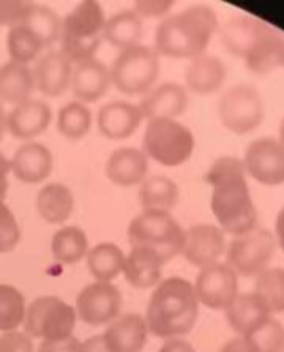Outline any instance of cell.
Masks as SVG:
<instances>
[{
  "label": "cell",
  "instance_id": "6da1fadb",
  "mask_svg": "<svg viewBox=\"0 0 284 352\" xmlns=\"http://www.w3.org/2000/svg\"><path fill=\"white\" fill-rule=\"evenodd\" d=\"M212 186L210 207L223 232L237 237L257 226V212L251 197L242 160L221 157L207 170Z\"/></svg>",
  "mask_w": 284,
  "mask_h": 352
},
{
  "label": "cell",
  "instance_id": "7a4b0ae2",
  "mask_svg": "<svg viewBox=\"0 0 284 352\" xmlns=\"http://www.w3.org/2000/svg\"><path fill=\"white\" fill-rule=\"evenodd\" d=\"M221 41L232 56L243 58L246 68L267 76L284 62V36L265 21L235 16L221 28Z\"/></svg>",
  "mask_w": 284,
  "mask_h": 352
},
{
  "label": "cell",
  "instance_id": "3957f363",
  "mask_svg": "<svg viewBox=\"0 0 284 352\" xmlns=\"http://www.w3.org/2000/svg\"><path fill=\"white\" fill-rule=\"evenodd\" d=\"M199 302L195 286L182 276H169L153 291L147 305L149 332L160 338H179L190 333L197 321Z\"/></svg>",
  "mask_w": 284,
  "mask_h": 352
},
{
  "label": "cell",
  "instance_id": "277c9868",
  "mask_svg": "<svg viewBox=\"0 0 284 352\" xmlns=\"http://www.w3.org/2000/svg\"><path fill=\"white\" fill-rule=\"evenodd\" d=\"M218 29L215 12L197 5L171 16L155 32V52L175 58H195L206 52Z\"/></svg>",
  "mask_w": 284,
  "mask_h": 352
},
{
  "label": "cell",
  "instance_id": "5b68a950",
  "mask_svg": "<svg viewBox=\"0 0 284 352\" xmlns=\"http://www.w3.org/2000/svg\"><path fill=\"white\" fill-rule=\"evenodd\" d=\"M106 18L103 8L95 0L81 2L62 23V54L69 62L81 63L94 58L103 40Z\"/></svg>",
  "mask_w": 284,
  "mask_h": 352
},
{
  "label": "cell",
  "instance_id": "8992f818",
  "mask_svg": "<svg viewBox=\"0 0 284 352\" xmlns=\"http://www.w3.org/2000/svg\"><path fill=\"white\" fill-rule=\"evenodd\" d=\"M131 248H147L164 263L184 252L185 231L169 212L142 210L128 228Z\"/></svg>",
  "mask_w": 284,
  "mask_h": 352
},
{
  "label": "cell",
  "instance_id": "52a82bcc",
  "mask_svg": "<svg viewBox=\"0 0 284 352\" xmlns=\"http://www.w3.org/2000/svg\"><path fill=\"white\" fill-rule=\"evenodd\" d=\"M195 151L190 128L173 119H153L144 133V153L163 166L175 168L188 162Z\"/></svg>",
  "mask_w": 284,
  "mask_h": 352
},
{
  "label": "cell",
  "instance_id": "ba28073f",
  "mask_svg": "<svg viewBox=\"0 0 284 352\" xmlns=\"http://www.w3.org/2000/svg\"><path fill=\"white\" fill-rule=\"evenodd\" d=\"M111 84L122 94L138 95L150 90L160 74V58L155 50L136 45L120 51L109 68Z\"/></svg>",
  "mask_w": 284,
  "mask_h": 352
},
{
  "label": "cell",
  "instance_id": "9c48e42d",
  "mask_svg": "<svg viewBox=\"0 0 284 352\" xmlns=\"http://www.w3.org/2000/svg\"><path fill=\"white\" fill-rule=\"evenodd\" d=\"M74 325H76V310L58 297H39L25 310V332L43 341L69 338L73 335Z\"/></svg>",
  "mask_w": 284,
  "mask_h": 352
},
{
  "label": "cell",
  "instance_id": "30bf717a",
  "mask_svg": "<svg viewBox=\"0 0 284 352\" xmlns=\"http://www.w3.org/2000/svg\"><path fill=\"white\" fill-rule=\"evenodd\" d=\"M218 116L230 133L248 135L264 120V101L253 85H232L219 98Z\"/></svg>",
  "mask_w": 284,
  "mask_h": 352
},
{
  "label": "cell",
  "instance_id": "8fae6325",
  "mask_svg": "<svg viewBox=\"0 0 284 352\" xmlns=\"http://www.w3.org/2000/svg\"><path fill=\"white\" fill-rule=\"evenodd\" d=\"M276 248V239L264 228L234 237L226 250V264L237 276H257L269 269Z\"/></svg>",
  "mask_w": 284,
  "mask_h": 352
},
{
  "label": "cell",
  "instance_id": "7c38bea8",
  "mask_svg": "<svg viewBox=\"0 0 284 352\" xmlns=\"http://www.w3.org/2000/svg\"><path fill=\"white\" fill-rule=\"evenodd\" d=\"M246 175L267 186L284 184V144L276 138H261L246 147L242 160Z\"/></svg>",
  "mask_w": 284,
  "mask_h": 352
},
{
  "label": "cell",
  "instance_id": "4fadbf2b",
  "mask_svg": "<svg viewBox=\"0 0 284 352\" xmlns=\"http://www.w3.org/2000/svg\"><path fill=\"white\" fill-rule=\"evenodd\" d=\"M197 302L212 310H226L239 296V276L228 264L215 263L201 269L195 283Z\"/></svg>",
  "mask_w": 284,
  "mask_h": 352
},
{
  "label": "cell",
  "instance_id": "5bb4252c",
  "mask_svg": "<svg viewBox=\"0 0 284 352\" xmlns=\"http://www.w3.org/2000/svg\"><path fill=\"white\" fill-rule=\"evenodd\" d=\"M122 294L111 283H92L79 292L76 314L89 325H101L119 318Z\"/></svg>",
  "mask_w": 284,
  "mask_h": 352
},
{
  "label": "cell",
  "instance_id": "9a60e30c",
  "mask_svg": "<svg viewBox=\"0 0 284 352\" xmlns=\"http://www.w3.org/2000/svg\"><path fill=\"white\" fill-rule=\"evenodd\" d=\"M226 253V239L221 228L215 225H195L185 231V243L182 254L195 267L204 269L218 263Z\"/></svg>",
  "mask_w": 284,
  "mask_h": 352
},
{
  "label": "cell",
  "instance_id": "2e32d148",
  "mask_svg": "<svg viewBox=\"0 0 284 352\" xmlns=\"http://www.w3.org/2000/svg\"><path fill=\"white\" fill-rule=\"evenodd\" d=\"M144 116L139 106L128 103V101H111L98 111L96 116V125L98 131L105 138L112 141H120L130 138L135 133Z\"/></svg>",
  "mask_w": 284,
  "mask_h": 352
},
{
  "label": "cell",
  "instance_id": "e0dca14e",
  "mask_svg": "<svg viewBox=\"0 0 284 352\" xmlns=\"http://www.w3.org/2000/svg\"><path fill=\"white\" fill-rule=\"evenodd\" d=\"M190 100L185 87L175 82H164L144 97L139 104V109L144 119H173L185 114L188 109Z\"/></svg>",
  "mask_w": 284,
  "mask_h": 352
},
{
  "label": "cell",
  "instance_id": "ac0fdd59",
  "mask_svg": "<svg viewBox=\"0 0 284 352\" xmlns=\"http://www.w3.org/2000/svg\"><path fill=\"white\" fill-rule=\"evenodd\" d=\"M52 111L47 103L30 98L7 114V130L16 140H32L50 126Z\"/></svg>",
  "mask_w": 284,
  "mask_h": 352
},
{
  "label": "cell",
  "instance_id": "d6986e66",
  "mask_svg": "<svg viewBox=\"0 0 284 352\" xmlns=\"http://www.w3.org/2000/svg\"><path fill=\"white\" fill-rule=\"evenodd\" d=\"M111 85L109 68L96 58L76 63L72 73V92L79 103H95L108 92Z\"/></svg>",
  "mask_w": 284,
  "mask_h": 352
},
{
  "label": "cell",
  "instance_id": "ffe728a7",
  "mask_svg": "<svg viewBox=\"0 0 284 352\" xmlns=\"http://www.w3.org/2000/svg\"><path fill=\"white\" fill-rule=\"evenodd\" d=\"M146 319L130 313L116 318L103 333L106 348L109 352H141L147 343Z\"/></svg>",
  "mask_w": 284,
  "mask_h": 352
},
{
  "label": "cell",
  "instance_id": "44dd1931",
  "mask_svg": "<svg viewBox=\"0 0 284 352\" xmlns=\"http://www.w3.org/2000/svg\"><path fill=\"white\" fill-rule=\"evenodd\" d=\"M35 87L46 97H58L72 82V62L61 51H50L43 56L34 70Z\"/></svg>",
  "mask_w": 284,
  "mask_h": 352
},
{
  "label": "cell",
  "instance_id": "7402d4cb",
  "mask_svg": "<svg viewBox=\"0 0 284 352\" xmlns=\"http://www.w3.org/2000/svg\"><path fill=\"white\" fill-rule=\"evenodd\" d=\"M54 168V158L47 147L39 142H29L16 151L12 170L24 184H40L46 180Z\"/></svg>",
  "mask_w": 284,
  "mask_h": 352
},
{
  "label": "cell",
  "instance_id": "603a6c76",
  "mask_svg": "<svg viewBox=\"0 0 284 352\" xmlns=\"http://www.w3.org/2000/svg\"><path fill=\"white\" fill-rule=\"evenodd\" d=\"M224 313H226V321L240 337L254 332L259 325L272 318L269 307L256 292L239 294L229 303Z\"/></svg>",
  "mask_w": 284,
  "mask_h": 352
},
{
  "label": "cell",
  "instance_id": "cb8c5ba5",
  "mask_svg": "<svg viewBox=\"0 0 284 352\" xmlns=\"http://www.w3.org/2000/svg\"><path fill=\"white\" fill-rule=\"evenodd\" d=\"M149 158L135 147L117 148L106 162V175L112 184L131 186L142 182L147 175Z\"/></svg>",
  "mask_w": 284,
  "mask_h": 352
},
{
  "label": "cell",
  "instance_id": "d4e9b609",
  "mask_svg": "<svg viewBox=\"0 0 284 352\" xmlns=\"http://www.w3.org/2000/svg\"><path fill=\"white\" fill-rule=\"evenodd\" d=\"M226 79V67L221 58L202 54L191 58L185 70L186 89L197 95L218 92Z\"/></svg>",
  "mask_w": 284,
  "mask_h": 352
},
{
  "label": "cell",
  "instance_id": "484cf974",
  "mask_svg": "<svg viewBox=\"0 0 284 352\" xmlns=\"http://www.w3.org/2000/svg\"><path fill=\"white\" fill-rule=\"evenodd\" d=\"M166 263L160 256L147 248H131L123 263V276L136 289L153 287L162 278Z\"/></svg>",
  "mask_w": 284,
  "mask_h": 352
},
{
  "label": "cell",
  "instance_id": "4316f807",
  "mask_svg": "<svg viewBox=\"0 0 284 352\" xmlns=\"http://www.w3.org/2000/svg\"><path fill=\"white\" fill-rule=\"evenodd\" d=\"M35 89L34 72L29 65L18 62H7L0 67V101L18 106L30 100Z\"/></svg>",
  "mask_w": 284,
  "mask_h": 352
},
{
  "label": "cell",
  "instance_id": "83f0119b",
  "mask_svg": "<svg viewBox=\"0 0 284 352\" xmlns=\"http://www.w3.org/2000/svg\"><path fill=\"white\" fill-rule=\"evenodd\" d=\"M39 215L52 225L65 223L74 209V196L67 185L50 184L39 191L35 197Z\"/></svg>",
  "mask_w": 284,
  "mask_h": 352
},
{
  "label": "cell",
  "instance_id": "f1b7e54d",
  "mask_svg": "<svg viewBox=\"0 0 284 352\" xmlns=\"http://www.w3.org/2000/svg\"><path fill=\"white\" fill-rule=\"evenodd\" d=\"M142 36V21L136 12H120L106 19L103 38L120 51L139 45Z\"/></svg>",
  "mask_w": 284,
  "mask_h": 352
},
{
  "label": "cell",
  "instance_id": "f546056e",
  "mask_svg": "<svg viewBox=\"0 0 284 352\" xmlns=\"http://www.w3.org/2000/svg\"><path fill=\"white\" fill-rule=\"evenodd\" d=\"M125 254L116 243H100L89 250L87 269L100 283H109L123 270Z\"/></svg>",
  "mask_w": 284,
  "mask_h": 352
},
{
  "label": "cell",
  "instance_id": "4dcf8cb0",
  "mask_svg": "<svg viewBox=\"0 0 284 352\" xmlns=\"http://www.w3.org/2000/svg\"><path fill=\"white\" fill-rule=\"evenodd\" d=\"M52 256L62 264L79 263L89 253V240L78 226H63L52 237Z\"/></svg>",
  "mask_w": 284,
  "mask_h": 352
},
{
  "label": "cell",
  "instance_id": "1f68e13d",
  "mask_svg": "<svg viewBox=\"0 0 284 352\" xmlns=\"http://www.w3.org/2000/svg\"><path fill=\"white\" fill-rule=\"evenodd\" d=\"M139 196L144 210L169 212L179 202V186L164 175H152L144 180Z\"/></svg>",
  "mask_w": 284,
  "mask_h": 352
},
{
  "label": "cell",
  "instance_id": "d6a6232c",
  "mask_svg": "<svg viewBox=\"0 0 284 352\" xmlns=\"http://www.w3.org/2000/svg\"><path fill=\"white\" fill-rule=\"evenodd\" d=\"M7 50L12 62L29 65L45 50V45H43L34 30L29 29L28 25L21 24L8 30Z\"/></svg>",
  "mask_w": 284,
  "mask_h": 352
},
{
  "label": "cell",
  "instance_id": "836d02e7",
  "mask_svg": "<svg viewBox=\"0 0 284 352\" xmlns=\"http://www.w3.org/2000/svg\"><path fill=\"white\" fill-rule=\"evenodd\" d=\"M92 126V113L84 103L72 101L61 108L57 117L58 133L69 141H79Z\"/></svg>",
  "mask_w": 284,
  "mask_h": 352
},
{
  "label": "cell",
  "instance_id": "e575fe53",
  "mask_svg": "<svg viewBox=\"0 0 284 352\" xmlns=\"http://www.w3.org/2000/svg\"><path fill=\"white\" fill-rule=\"evenodd\" d=\"M25 300L19 289L0 285V332H14L25 318Z\"/></svg>",
  "mask_w": 284,
  "mask_h": 352
},
{
  "label": "cell",
  "instance_id": "d590c367",
  "mask_svg": "<svg viewBox=\"0 0 284 352\" xmlns=\"http://www.w3.org/2000/svg\"><path fill=\"white\" fill-rule=\"evenodd\" d=\"M256 294L270 313L284 311V269H267L256 276Z\"/></svg>",
  "mask_w": 284,
  "mask_h": 352
},
{
  "label": "cell",
  "instance_id": "8d00e7d4",
  "mask_svg": "<svg viewBox=\"0 0 284 352\" xmlns=\"http://www.w3.org/2000/svg\"><path fill=\"white\" fill-rule=\"evenodd\" d=\"M24 25H28L29 29H32L39 35V38L45 45V47L54 45L61 38V19H58V16L52 10L41 7V5H35L34 12H32L28 23Z\"/></svg>",
  "mask_w": 284,
  "mask_h": 352
},
{
  "label": "cell",
  "instance_id": "74e56055",
  "mask_svg": "<svg viewBox=\"0 0 284 352\" xmlns=\"http://www.w3.org/2000/svg\"><path fill=\"white\" fill-rule=\"evenodd\" d=\"M259 352H283L284 351V327L276 319L270 318L259 325L254 332L246 335Z\"/></svg>",
  "mask_w": 284,
  "mask_h": 352
},
{
  "label": "cell",
  "instance_id": "f35d334b",
  "mask_svg": "<svg viewBox=\"0 0 284 352\" xmlns=\"http://www.w3.org/2000/svg\"><path fill=\"white\" fill-rule=\"evenodd\" d=\"M21 229L14 213L8 206L0 202V253H10L18 247Z\"/></svg>",
  "mask_w": 284,
  "mask_h": 352
},
{
  "label": "cell",
  "instance_id": "ab89813d",
  "mask_svg": "<svg viewBox=\"0 0 284 352\" xmlns=\"http://www.w3.org/2000/svg\"><path fill=\"white\" fill-rule=\"evenodd\" d=\"M35 8L34 2L28 0H0V25H14L28 23L29 16Z\"/></svg>",
  "mask_w": 284,
  "mask_h": 352
},
{
  "label": "cell",
  "instance_id": "60d3db41",
  "mask_svg": "<svg viewBox=\"0 0 284 352\" xmlns=\"http://www.w3.org/2000/svg\"><path fill=\"white\" fill-rule=\"evenodd\" d=\"M0 352H34V344L25 333L5 332L0 337Z\"/></svg>",
  "mask_w": 284,
  "mask_h": 352
},
{
  "label": "cell",
  "instance_id": "b9f144b4",
  "mask_svg": "<svg viewBox=\"0 0 284 352\" xmlns=\"http://www.w3.org/2000/svg\"><path fill=\"white\" fill-rule=\"evenodd\" d=\"M81 341L73 337L56 341H43L39 352H81Z\"/></svg>",
  "mask_w": 284,
  "mask_h": 352
},
{
  "label": "cell",
  "instance_id": "7bdbcfd3",
  "mask_svg": "<svg viewBox=\"0 0 284 352\" xmlns=\"http://www.w3.org/2000/svg\"><path fill=\"white\" fill-rule=\"evenodd\" d=\"M221 352H259L256 346L253 344L248 337H237L229 340L226 344L223 346Z\"/></svg>",
  "mask_w": 284,
  "mask_h": 352
},
{
  "label": "cell",
  "instance_id": "ee69618b",
  "mask_svg": "<svg viewBox=\"0 0 284 352\" xmlns=\"http://www.w3.org/2000/svg\"><path fill=\"white\" fill-rule=\"evenodd\" d=\"M158 352H196V349L193 348V344H190L188 341L180 338H169L164 341Z\"/></svg>",
  "mask_w": 284,
  "mask_h": 352
},
{
  "label": "cell",
  "instance_id": "f6af8a7d",
  "mask_svg": "<svg viewBox=\"0 0 284 352\" xmlns=\"http://www.w3.org/2000/svg\"><path fill=\"white\" fill-rule=\"evenodd\" d=\"M81 352H109L106 348L103 335H95L81 344Z\"/></svg>",
  "mask_w": 284,
  "mask_h": 352
},
{
  "label": "cell",
  "instance_id": "bcb514c9",
  "mask_svg": "<svg viewBox=\"0 0 284 352\" xmlns=\"http://www.w3.org/2000/svg\"><path fill=\"white\" fill-rule=\"evenodd\" d=\"M275 239L280 248L284 252V207L278 212L276 220H275Z\"/></svg>",
  "mask_w": 284,
  "mask_h": 352
},
{
  "label": "cell",
  "instance_id": "7dc6e473",
  "mask_svg": "<svg viewBox=\"0 0 284 352\" xmlns=\"http://www.w3.org/2000/svg\"><path fill=\"white\" fill-rule=\"evenodd\" d=\"M10 170H12V160H8L2 152H0V174L8 175Z\"/></svg>",
  "mask_w": 284,
  "mask_h": 352
},
{
  "label": "cell",
  "instance_id": "c3c4849f",
  "mask_svg": "<svg viewBox=\"0 0 284 352\" xmlns=\"http://www.w3.org/2000/svg\"><path fill=\"white\" fill-rule=\"evenodd\" d=\"M5 130H7V114H5L3 103L0 101V141H2Z\"/></svg>",
  "mask_w": 284,
  "mask_h": 352
},
{
  "label": "cell",
  "instance_id": "681fc988",
  "mask_svg": "<svg viewBox=\"0 0 284 352\" xmlns=\"http://www.w3.org/2000/svg\"><path fill=\"white\" fill-rule=\"evenodd\" d=\"M7 190H8V179H7V175L0 174V202H3L5 196H7Z\"/></svg>",
  "mask_w": 284,
  "mask_h": 352
},
{
  "label": "cell",
  "instance_id": "f907efd6",
  "mask_svg": "<svg viewBox=\"0 0 284 352\" xmlns=\"http://www.w3.org/2000/svg\"><path fill=\"white\" fill-rule=\"evenodd\" d=\"M278 140H280L284 144V119H283L281 125H280V138H278Z\"/></svg>",
  "mask_w": 284,
  "mask_h": 352
},
{
  "label": "cell",
  "instance_id": "816d5d0a",
  "mask_svg": "<svg viewBox=\"0 0 284 352\" xmlns=\"http://www.w3.org/2000/svg\"><path fill=\"white\" fill-rule=\"evenodd\" d=\"M283 68H284V62H283Z\"/></svg>",
  "mask_w": 284,
  "mask_h": 352
},
{
  "label": "cell",
  "instance_id": "f5cc1de1",
  "mask_svg": "<svg viewBox=\"0 0 284 352\" xmlns=\"http://www.w3.org/2000/svg\"><path fill=\"white\" fill-rule=\"evenodd\" d=\"M283 352H284V351H283Z\"/></svg>",
  "mask_w": 284,
  "mask_h": 352
}]
</instances>
